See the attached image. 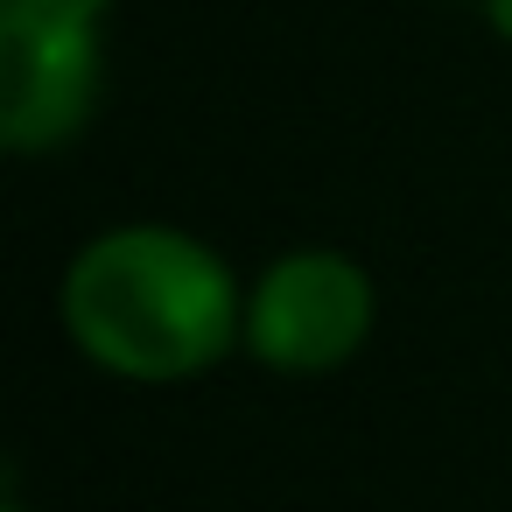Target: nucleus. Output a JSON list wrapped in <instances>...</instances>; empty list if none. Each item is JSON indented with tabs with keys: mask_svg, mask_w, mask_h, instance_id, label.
<instances>
[{
	"mask_svg": "<svg viewBox=\"0 0 512 512\" xmlns=\"http://www.w3.org/2000/svg\"><path fill=\"white\" fill-rule=\"evenodd\" d=\"M71 344L120 379L162 386L211 372L246 337V302L204 239L176 225H113L64 274Z\"/></svg>",
	"mask_w": 512,
	"mask_h": 512,
	"instance_id": "obj_1",
	"label": "nucleus"
},
{
	"mask_svg": "<svg viewBox=\"0 0 512 512\" xmlns=\"http://www.w3.org/2000/svg\"><path fill=\"white\" fill-rule=\"evenodd\" d=\"M113 0H0V141L64 148L99 99V29Z\"/></svg>",
	"mask_w": 512,
	"mask_h": 512,
	"instance_id": "obj_2",
	"label": "nucleus"
},
{
	"mask_svg": "<svg viewBox=\"0 0 512 512\" xmlns=\"http://www.w3.org/2000/svg\"><path fill=\"white\" fill-rule=\"evenodd\" d=\"M372 274L344 253H288L246 295V351L274 372H330L372 337Z\"/></svg>",
	"mask_w": 512,
	"mask_h": 512,
	"instance_id": "obj_3",
	"label": "nucleus"
},
{
	"mask_svg": "<svg viewBox=\"0 0 512 512\" xmlns=\"http://www.w3.org/2000/svg\"><path fill=\"white\" fill-rule=\"evenodd\" d=\"M477 8H484V22H491V29L512 43V0H477Z\"/></svg>",
	"mask_w": 512,
	"mask_h": 512,
	"instance_id": "obj_4",
	"label": "nucleus"
},
{
	"mask_svg": "<svg viewBox=\"0 0 512 512\" xmlns=\"http://www.w3.org/2000/svg\"><path fill=\"white\" fill-rule=\"evenodd\" d=\"M8 512H29V505H8Z\"/></svg>",
	"mask_w": 512,
	"mask_h": 512,
	"instance_id": "obj_5",
	"label": "nucleus"
}]
</instances>
